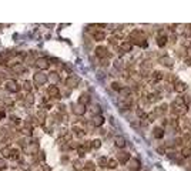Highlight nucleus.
I'll return each mask as SVG.
<instances>
[{
  "mask_svg": "<svg viewBox=\"0 0 191 171\" xmlns=\"http://www.w3.org/2000/svg\"><path fill=\"white\" fill-rule=\"evenodd\" d=\"M128 168H130V171H138L140 170V161L137 160V158H131L130 161H128Z\"/></svg>",
  "mask_w": 191,
  "mask_h": 171,
  "instance_id": "nucleus-10",
  "label": "nucleus"
},
{
  "mask_svg": "<svg viewBox=\"0 0 191 171\" xmlns=\"http://www.w3.org/2000/svg\"><path fill=\"white\" fill-rule=\"evenodd\" d=\"M167 40H168V37H167V34H163V36H160L157 39V44L160 47H164L165 44H167Z\"/></svg>",
  "mask_w": 191,
  "mask_h": 171,
  "instance_id": "nucleus-18",
  "label": "nucleus"
},
{
  "mask_svg": "<svg viewBox=\"0 0 191 171\" xmlns=\"http://www.w3.org/2000/svg\"><path fill=\"white\" fill-rule=\"evenodd\" d=\"M103 123H104V118L101 117V116H96V117L93 118V124L94 126H103Z\"/></svg>",
  "mask_w": 191,
  "mask_h": 171,
  "instance_id": "nucleus-20",
  "label": "nucleus"
},
{
  "mask_svg": "<svg viewBox=\"0 0 191 171\" xmlns=\"http://www.w3.org/2000/svg\"><path fill=\"white\" fill-rule=\"evenodd\" d=\"M137 116H138L140 118H143V120H144V118H147V114H146V111L140 110V108L137 110Z\"/></svg>",
  "mask_w": 191,
  "mask_h": 171,
  "instance_id": "nucleus-30",
  "label": "nucleus"
},
{
  "mask_svg": "<svg viewBox=\"0 0 191 171\" xmlns=\"http://www.w3.org/2000/svg\"><path fill=\"white\" fill-rule=\"evenodd\" d=\"M88 101H90V96L87 93H83L80 96V98H79V104H83V106H86Z\"/></svg>",
  "mask_w": 191,
  "mask_h": 171,
  "instance_id": "nucleus-17",
  "label": "nucleus"
},
{
  "mask_svg": "<svg viewBox=\"0 0 191 171\" xmlns=\"http://www.w3.org/2000/svg\"><path fill=\"white\" fill-rule=\"evenodd\" d=\"M6 167V163H4V160H0V168Z\"/></svg>",
  "mask_w": 191,
  "mask_h": 171,
  "instance_id": "nucleus-36",
  "label": "nucleus"
},
{
  "mask_svg": "<svg viewBox=\"0 0 191 171\" xmlns=\"http://www.w3.org/2000/svg\"><path fill=\"white\" fill-rule=\"evenodd\" d=\"M114 143H116V147H118V148H124L126 147V140H124L123 137H116L114 138Z\"/></svg>",
  "mask_w": 191,
  "mask_h": 171,
  "instance_id": "nucleus-15",
  "label": "nucleus"
},
{
  "mask_svg": "<svg viewBox=\"0 0 191 171\" xmlns=\"http://www.w3.org/2000/svg\"><path fill=\"white\" fill-rule=\"evenodd\" d=\"M96 56L100 57V59H106V57H108V50H107V47H104V46L96 47Z\"/></svg>",
  "mask_w": 191,
  "mask_h": 171,
  "instance_id": "nucleus-4",
  "label": "nucleus"
},
{
  "mask_svg": "<svg viewBox=\"0 0 191 171\" xmlns=\"http://www.w3.org/2000/svg\"><path fill=\"white\" fill-rule=\"evenodd\" d=\"M174 90L177 91V93H183V91L187 90V84H185L184 81L177 80V81L174 83Z\"/></svg>",
  "mask_w": 191,
  "mask_h": 171,
  "instance_id": "nucleus-8",
  "label": "nucleus"
},
{
  "mask_svg": "<svg viewBox=\"0 0 191 171\" xmlns=\"http://www.w3.org/2000/svg\"><path fill=\"white\" fill-rule=\"evenodd\" d=\"M190 33H191V29H190Z\"/></svg>",
  "mask_w": 191,
  "mask_h": 171,
  "instance_id": "nucleus-37",
  "label": "nucleus"
},
{
  "mask_svg": "<svg viewBox=\"0 0 191 171\" xmlns=\"http://www.w3.org/2000/svg\"><path fill=\"white\" fill-rule=\"evenodd\" d=\"M185 64H187V66H191V57H187V59H185Z\"/></svg>",
  "mask_w": 191,
  "mask_h": 171,
  "instance_id": "nucleus-34",
  "label": "nucleus"
},
{
  "mask_svg": "<svg viewBox=\"0 0 191 171\" xmlns=\"http://www.w3.org/2000/svg\"><path fill=\"white\" fill-rule=\"evenodd\" d=\"M47 80H49V76H47V74H44V73H41V71H37V73L34 74V83L39 84V86L46 84Z\"/></svg>",
  "mask_w": 191,
  "mask_h": 171,
  "instance_id": "nucleus-2",
  "label": "nucleus"
},
{
  "mask_svg": "<svg viewBox=\"0 0 191 171\" xmlns=\"http://www.w3.org/2000/svg\"><path fill=\"white\" fill-rule=\"evenodd\" d=\"M108 164V158L107 157H100L98 158V165H100L101 168H106Z\"/></svg>",
  "mask_w": 191,
  "mask_h": 171,
  "instance_id": "nucleus-23",
  "label": "nucleus"
},
{
  "mask_svg": "<svg viewBox=\"0 0 191 171\" xmlns=\"http://www.w3.org/2000/svg\"><path fill=\"white\" fill-rule=\"evenodd\" d=\"M77 84H79V77L77 76H70V77L66 78V86L70 88H74V87H77Z\"/></svg>",
  "mask_w": 191,
  "mask_h": 171,
  "instance_id": "nucleus-6",
  "label": "nucleus"
},
{
  "mask_svg": "<svg viewBox=\"0 0 191 171\" xmlns=\"http://www.w3.org/2000/svg\"><path fill=\"white\" fill-rule=\"evenodd\" d=\"M36 66L40 69V70H46V69L49 67V60H47L46 57H39L36 60Z\"/></svg>",
  "mask_w": 191,
  "mask_h": 171,
  "instance_id": "nucleus-5",
  "label": "nucleus"
},
{
  "mask_svg": "<svg viewBox=\"0 0 191 171\" xmlns=\"http://www.w3.org/2000/svg\"><path fill=\"white\" fill-rule=\"evenodd\" d=\"M73 165H74V170H76V171H80L81 170V163H80V161H74Z\"/></svg>",
  "mask_w": 191,
  "mask_h": 171,
  "instance_id": "nucleus-31",
  "label": "nucleus"
},
{
  "mask_svg": "<svg viewBox=\"0 0 191 171\" xmlns=\"http://www.w3.org/2000/svg\"><path fill=\"white\" fill-rule=\"evenodd\" d=\"M26 101H29V103H33V101H34V98H33V96H31V94L30 93H29V94H26Z\"/></svg>",
  "mask_w": 191,
  "mask_h": 171,
  "instance_id": "nucleus-32",
  "label": "nucleus"
},
{
  "mask_svg": "<svg viewBox=\"0 0 191 171\" xmlns=\"http://www.w3.org/2000/svg\"><path fill=\"white\" fill-rule=\"evenodd\" d=\"M131 43L138 44L140 47H146L147 46V41H146V36L141 30H134L131 33Z\"/></svg>",
  "mask_w": 191,
  "mask_h": 171,
  "instance_id": "nucleus-1",
  "label": "nucleus"
},
{
  "mask_svg": "<svg viewBox=\"0 0 191 171\" xmlns=\"http://www.w3.org/2000/svg\"><path fill=\"white\" fill-rule=\"evenodd\" d=\"M47 93H49V96H50V97H57V96L60 94V90H59V87H57V86H49Z\"/></svg>",
  "mask_w": 191,
  "mask_h": 171,
  "instance_id": "nucleus-12",
  "label": "nucleus"
},
{
  "mask_svg": "<svg viewBox=\"0 0 191 171\" xmlns=\"http://www.w3.org/2000/svg\"><path fill=\"white\" fill-rule=\"evenodd\" d=\"M23 88L27 91V93H30L31 90H33V87H31V81H29V80H26L23 83Z\"/></svg>",
  "mask_w": 191,
  "mask_h": 171,
  "instance_id": "nucleus-25",
  "label": "nucleus"
},
{
  "mask_svg": "<svg viewBox=\"0 0 191 171\" xmlns=\"http://www.w3.org/2000/svg\"><path fill=\"white\" fill-rule=\"evenodd\" d=\"M100 147H101V141L98 140V138H97V140H93V141H91V148H94V150H98Z\"/></svg>",
  "mask_w": 191,
  "mask_h": 171,
  "instance_id": "nucleus-26",
  "label": "nucleus"
},
{
  "mask_svg": "<svg viewBox=\"0 0 191 171\" xmlns=\"http://www.w3.org/2000/svg\"><path fill=\"white\" fill-rule=\"evenodd\" d=\"M4 116H6L4 110H0V120H2V118H4Z\"/></svg>",
  "mask_w": 191,
  "mask_h": 171,
  "instance_id": "nucleus-35",
  "label": "nucleus"
},
{
  "mask_svg": "<svg viewBox=\"0 0 191 171\" xmlns=\"http://www.w3.org/2000/svg\"><path fill=\"white\" fill-rule=\"evenodd\" d=\"M111 88H113V90H116V91H120V93H121V90H123V87H121V84H120V83H117V81H114V83L111 84Z\"/></svg>",
  "mask_w": 191,
  "mask_h": 171,
  "instance_id": "nucleus-27",
  "label": "nucleus"
},
{
  "mask_svg": "<svg viewBox=\"0 0 191 171\" xmlns=\"http://www.w3.org/2000/svg\"><path fill=\"white\" fill-rule=\"evenodd\" d=\"M117 164H118L117 160H114V158H108L107 168H110V170H116V168H117Z\"/></svg>",
  "mask_w": 191,
  "mask_h": 171,
  "instance_id": "nucleus-19",
  "label": "nucleus"
},
{
  "mask_svg": "<svg viewBox=\"0 0 191 171\" xmlns=\"http://www.w3.org/2000/svg\"><path fill=\"white\" fill-rule=\"evenodd\" d=\"M131 158H130V154L128 153H126V151H121V153H118L117 155V161L118 163H121V164H126V163H128Z\"/></svg>",
  "mask_w": 191,
  "mask_h": 171,
  "instance_id": "nucleus-7",
  "label": "nucleus"
},
{
  "mask_svg": "<svg viewBox=\"0 0 191 171\" xmlns=\"http://www.w3.org/2000/svg\"><path fill=\"white\" fill-rule=\"evenodd\" d=\"M77 151H79V155H80V157H84V154H86V147H84V145H79Z\"/></svg>",
  "mask_w": 191,
  "mask_h": 171,
  "instance_id": "nucleus-29",
  "label": "nucleus"
},
{
  "mask_svg": "<svg viewBox=\"0 0 191 171\" xmlns=\"http://www.w3.org/2000/svg\"><path fill=\"white\" fill-rule=\"evenodd\" d=\"M93 39L96 41H101V40H104V39H106V33H104V31H94V33H93Z\"/></svg>",
  "mask_w": 191,
  "mask_h": 171,
  "instance_id": "nucleus-14",
  "label": "nucleus"
},
{
  "mask_svg": "<svg viewBox=\"0 0 191 171\" xmlns=\"http://www.w3.org/2000/svg\"><path fill=\"white\" fill-rule=\"evenodd\" d=\"M181 157L184 158L191 157V145H185V147L181 148Z\"/></svg>",
  "mask_w": 191,
  "mask_h": 171,
  "instance_id": "nucleus-13",
  "label": "nucleus"
},
{
  "mask_svg": "<svg viewBox=\"0 0 191 171\" xmlns=\"http://www.w3.org/2000/svg\"><path fill=\"white\" fill-rule=\"evenodd\" d=\"M50 77H51V80H54V81H57V80H59V76H57V73H51V76H50Z\"/></svg>",
  "mask_w": 191,
  "mask_h": 171,
  "instance_id": "nucleus-33",
  "label": "nucleus"
},
{
  "mask_svg": "<svg viewBox=\"0 0 191 171\" xmlns=\"http://www.w3.org/2000/svg\"><path fill=\"white\" fill-rule=\"evenodd\" d=\"M133 50V43H131L130 40L128 41H123V43L120 44V51H123V53H128V51Z\"/></svg>",
  "mask_w": 191,
  "mask_h": 171,
  "instance_id": "nucleus-9",
  "label": "nucleus"
},
{
  "mask_svg": "<svg viewBox=\"0 0 191 171\" xmlns=\"http://www.w3.org/2000/svg\"><path fill=\"white\" fill-rule=\"evenodd\" d=\"M4 87H6L7 91H10V93H17V91L20 90V87H19V84H17L16 80H7L6 84H4Z\"/></svg>",
  "mask_w": 191,
  "mask_h": 171,
  "instance_id": "nucleus-3",
  "label": "nucleus"
},
{
  "mask_svg": "<svg viewBox=\"0 0 191 171\" xmlns=\"http://www.w3.org/2000/svg\"><path fill=\"white\" fill-rule=\"evenodd\" d=\"M153 78H154V81H160L164 78V74L161 71H153Z\"/></svg>",
  "mask_w": 191,
  "mask_h": 171,
  "instance_id": "nucleus-22",
  "label": "nucleus"
},
{
  "mask_svg": "<svg viewBox=\"0 0 191 171\" xmlns=\"http://www.w3.org/2000/svg\"><path fill=\"white\" fill-rule=\"evenodd\" d=\"M161 63H163V64H164V66H165V67H173V66H174V64H173V60H171V59H168V57H164V59H161Z\"/></svg>",
  "mask_w": 191,
  "mask_h": 171,
  "instance_id": "nucleus-21",
  "label": "nucleus"
},
{
  "mask_svg": "<svg viewBox=\"0 0 191 171\" xmlns=\"http://www.w3.org/2000/svg\"><path fill=\"white\" fill-rule=\"evenodd\" d=\"M181 98H183V103L185 104V107H187V108L190 107V106H191V96H188V94H184V96H183Z\"/></svg>",
  "mask_w": 191,
  "mask_h": 171,
  "instance_id": "nucleus-24",
  "label": "nucleus"
},
{
  "mask_svg": "<svg viewBox=\"0 0 191 171\" xmlns=\"http://www.w3.org/2000/svg\"><path fill=\"white\" fill-rule=\"evenodd\" d=\"M153 135H154L155 138H163L164 137V130L161 127H155L154 130H153Z\"/></svg>",
  "mask_w": 191,
  "mask_h": 171,
  "instance_id": "nucleus-16",
  "label": "nucleus"
},
{
  "mask_svg": "<svg viewBox=\"0 0 191 171\" xmlns=\"http://www.w3.org/2000/svg\"><path fill=\"white\" fill-rule=\"evenodd\" d=\"M73 113L77 114V116H83V114L86 113V106H83V104H76L73 107Z\"/></svg>",
  "mask_w": 191,
  "mask_h": 171,
  "instance_id": "nucleus-11",
  "label": "nucleus"
},
{
  "mask_svg": "<svg viewBox=\"0 0 191 171\" xmlns=\"http://www.w3.org/2000/svg\"><path fill=\"white\" fill-rule=\"evenodd\" d=\"M83 171H94V164H93V163H91V161H88L87 164L84 165Z\"/></svg>",
  "mask_w": 191,
  "mask_h": 171,
  "instance_id": "nucleus-28",
  "label": "nucleus"
}]
</instances>
